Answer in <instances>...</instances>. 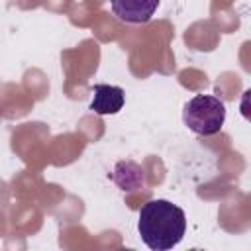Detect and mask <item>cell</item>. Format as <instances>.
Here are the masks:
<instances>
[{"label":"cell","instance_id":"cell-3","mask_svg":"<svg viewBox=\"0 0 251 251\" xmlns=\"http://www.w3.org/2000/svg\"><path fill=\"white\" fill-rule=\"evenodd\" d=\"M161 0H110L112 12L126 24H147Z\"/></svg>","mask_w":251,"mask_h":251},{"label":"cell","instance_id":"cell-2","mask_svg":"<svg viewBox=\"0 0 251 251\" xmlns=\"http://www.w3.org/2000/svg\"><path fill=\"white\" fill-rule=\"evenodd\" d=\"M182 122L196 135H214L224 127L226 104L216 96L196 94L184 104Z\"/></svg>","mask_w":251,"mask_h":251},{"label":"cell","instance_id":"cell-5","mask_svg":"<svg viewBox=\"0 0 251 251\" xmlns=\"http://www.w3.org/2000/svg\"><path fill=\"white\" fill-rule=\"evenodd\" d=\"M112 180L124 192H133V190H139L145 184V173H143L141 165H137L133 161H120L114 167Z\"/></svg>","mask_w":251,"mask_h":251},{"label":"cell","instance_id":"cell-4","mask_svg":"<svg viewBox=\"0 0 251 251\" xmlns=\"http://www.w3.org/2000/svg\"><path fill=\"white\" fill-rule=\"evenodd\" d=\"M126 92L114 84H94L92 86V102L90 110L98 116H112L124 108Z\"/></svg>","mask_w":251,"mask_h":251},{"label":"cell","instance_id":"cell-1","mask_svg":"<svg viewBox=\"0 0 251 251\" xmlns=\"http://www.w3.org/2000/svg\"><path fill=\"white\" fill-rule=\"evenodd\" d=\"M137 231L141 241L153 251H169L176 247L186 231L184 210L176 204L155 198L141 206L137 218Z\"/></svg>","mask_w":251,"mask_h":251}]
</instances>
